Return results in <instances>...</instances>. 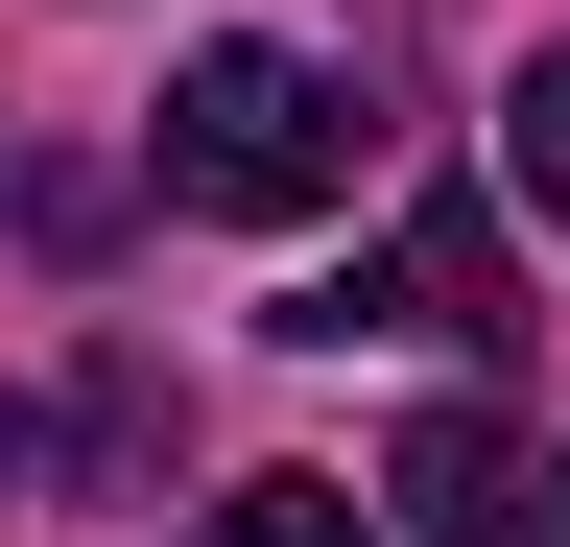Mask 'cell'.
Masks as SVG:
<instances>
[{
    "mask_svg": "<svg viewBox=\"0 0 570 547\" xmlns=\"http://www.w3.org/2000/svg\"><path fill=\"white\" fill-rule=\"evenodd\" d=\"M285 333H499V238H475V215H404L356 286H309Z\"/></svg>",
    "mask_w": 570,
    "mask_h": 547,
    "instance_id": "3",
    "label": "cell"
},
{
    "mask_svg": "<svg viewBox=\"0 0 570 547\" xmlns=\"http://www.w3.org/2000/svg\"><path fill=\"white\" fill-rule=\"evenodd\" d=\"M499 167H523V215L570 238V48H547V72H523V96H499Z\"/></svg>",
    "mask_w": 570,
    "mask_h": 547,
    "instance_id": "5",
    "label": "cell"
},
{
    "mask_svg": "<svg viewBox=\"0 0 570 547\" xmlns=\"http://www.w3.org/2000/svg\"><path fill=\"white\" fill-rule=\"evenodd\" d=\"M356 167H381V119L309 48H190L167 72V191L190 215H356Z\"/></svg>",
    "mask_w": 570,
    "mask_h": 547,
    "instance_id": "1",
    "label": "cell"
},
{
    "mask_svg": "<svg viewBox=\"0 0 570 547\" xmlns=\"http://www.w3.org/2000/svg\"><path fill=\"white\" fill-rule=\"evenodd\" d=\"M381 500H404V547H570V452L523 404H428L381 452Z\"/></svg>",
    "mask_w": 570,
    "mask_h": 547,
    "instance_id": "2",
    "label": "cell"
},
{
    "mask_svg": "<svg viewBox=\"0 0 570 547\" xmlns=\"http://www.w3.org/2000/svg\"><path fill=\"white\" fill-rule=\"evenodd\" d=\"M190 547H381V524H356V476H238Z\"/></svg>",
    "mask_w": 570,
    "mask_h": 547,
    "instance_id": "4",
    "label": "cell"
},
{
    "mask_svg": "<svg viewBox=\"0 0 570 547\" xmlns=\"http://www.w3.org/2000/svg\"><path fill=\"white\" fill-rule=\"evenodd\" d=\"M0 500H24V404H0Z\"/></svg>",
    "mask_w": 570,
    "mask_h": 547,
    "instance_id": "6",
    "label": "cell"
}]
</instances>
